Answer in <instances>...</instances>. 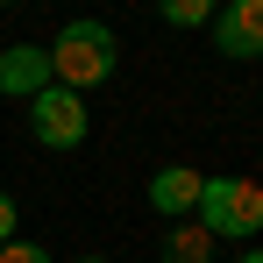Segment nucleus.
<instances>
[{"label": "nucleus", "instance_id": "6", "mask_svg": "<svg viewBox=\"0 0 263 263\" xmlns=\"http://www.w3.org/2000/svg\"><path fill=\"white\" fill-rule=\"evenodd\" d=\"M199 185H206V171H192V164H164V171L149 178V206H157L164 220H192Z\"/></svg>", "mask_w": 263, "mask_h": 263}, {"label": "nucleus", "instance_id": "4", "mask_svg": "<svg viewBox=\"0 0 263 263\" xmlns=\"http://www.w3.org/2000/svg\"><path fill=\"white\" fill-rule=\"evenodd\" d=\"M220 57H263V0H228L214 14Z\"/></svg>", "mask_w": 263, "mask_h": 263}, {"label": "nucleus", "instance_id": "12", "mask_svg": "<svg viewBox=\"0 0 263 263\" xmlns=\"http://www.w3.org/2000/svg\"><path fill=\"white\" fill-rule=\"evenodd\" d=\"M86 263H107V256H86Z\"/></svg>", "mask_w": 263, "mask_h": 263}, {"label": "nucleus", "instance_id": "9", "mask_svg": "<svg viewBox=\"0 0 263 263\" xmlns=\"http://www.w3.org/2000/svg\"><path fill=\"white\" fill-rule=\"evenodd\" d=\"M0 263H50V249H43V242H22V235H14V242H0Z\"/></svg>", "mask_w": 263, "mask_h": 263}, {"label": "nucleus", "instance_id": "11", "mask_svg": "<svg viewBox=\"0 0 263 263\" xmlns=\"http://www.w3.org/2000/svg\"><path fill=\"white\" fill-rule=\"evenodd\" d=\"M242 263H263V249H249V256H242Z\"/></svg>", "mask_w": 263, "mask_h": 263}, {"label": "nucleus", "instance_id": "3", "mask_svg": "<svg viewBox=\"0 0 263 263\" xmlns=\"http://www.w3.org/2000/svg\"><path fill=\"white\" fill-rule=\"evenodd\" d=\"M29 128H36V142L43 149H79L92 128V114H86V100L79 92H64V86H50L29 100Z\"/></svg>", "mask_w": 263, "mask_h": 263}, {"label": "nucleus", "instance_id": "2", "mask_svg": "<svg viewBox=\"0 0 263 263\" xmlns=\"http://www.w3.org/2000/svg\"><path fill=\"white\" fill-rule=\"evenodd\" d=\"M192 220H199L214 242H220V235H228V242H249V235L263 228V185H256V178H242V171L206 178V185H199Z\"/></svg>", "mask_w": 263, "mask_h": 263}, {"label": "nucleus", "instance_id": "1", "mask_svg": "<svg viewBox=\"0 0 263 263\" xmlns=\"http://www.w3.org/2000/svg\"><path fill=\"white\" fill-rule=\"evenodd\" d=\"M114 64H121V50H114V29L107 22H64V36L50 43V79L64 92H79V100L92 86H107Z\"/></svg>", "mask_w": 263, "mask_h": 263}, {"label": "nucleus", "instance_id": "7", "mask_svg": "<svg viewBox=\"0 0 263 263\" xmlns=\"http://www.w3.org/2000/svg\"><path fill=\"white\" fill-rule=\"evenodd\" d=\"M164 263H214V235L199 220H178L171 235H164Z\"/></svg>", "mask_w": 263, "mask_h": 263}, {"label": "nucleus", "instance_id": "8", "mask_svg": "<svg viewBox=\"0 0 263 263\" xmlns=\"http://www.w3.org/2000/svg\"><path fill=\"white\" fill-rule=\"evenodd\" d=\"M164 22L171 29H199L206 22V0H164Z\"/></svg>", "mask_w": 263, "mask_h": 263}, {"label": "nucleus", "instance_id": "5", "mask_svg": "<svg viewBox=\"0 0 263 263\" xmlns=\"http://www.w3.org/2000/svg\"><path fill=\"white\" fill-rule=\"evenodd\" d=\"M57 79H50V50L36 43H14V50H0V92L7 100H36V92H50Z\"/></svg>", "mask_w": 263, "mask_h": 263}, {"label": "nucleus", "instance_id": "10", "mask_svg": "<svg viewBox=\"0 0 263 263\" xmlns=\"http://www.w3.org/2000/svg\"><path fill=\"white\" fill-rule=\"evenodd\" d=\"M14 220H22V214H14V199L0 192V242H14Z\"/></svg>", "mask_w": 263, "mask_h": 263}]
</instances>
